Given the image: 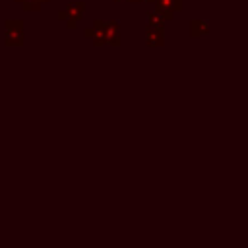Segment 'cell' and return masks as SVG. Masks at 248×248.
Segmentation results:
<instances>
[{"mask_svg":"<svg viewBox=\"0 0 248 248\" xmlns=\"http://www.w3.org/2000/svg\"><path fill=\"white\" fill-rule=\"evenodd\" d=\"M83 12H85V4H83V2H70V4L58 14V17H60L62 21H66L68 27H74V25L81 19Z\"/></svg>","mask_w":248,"mask_h":248,"instance_id":"1","label":"cell"},{"mask_svg":"<svg viewBox=\"0 0 248 248\" xmlns=\"http://www.w3.org/2000/svg\"><path fill=\"white\" fill-rule=\"evenodd\" d=\"M21 41H23L21 21H17V19L6 21V43H8V45H19Z\"/></svg>","mask_w":248,"mask_h":248,"instance_id":"2","label":"cell"},{"mask_svg":"<svg viewBox=\"0 0 248 248\" xmlns=\"http://www.w3.org/2000/svg\"><path fill=\"white\" fill-rule=\"evenodd\" d=\"M155 4V10L163 12L169 19H172L174 12H178L182 8V0H151Z\"/></svg>","mask_w":248,"mask_h":248,"instance_id":"3","label":"cell"},{"mask_svg":"<svg viewBox=\"0 0 248 248\" xmlns=\"http://www.w3.org/2000/svg\"><path fill=\"white\" fill-rule=\"evenodd\" d=\"M165 21H169V17L163 12H159V10H149L147 12V27H159V29H163Z\"/></svg>","mask_w":248,"mask_h":248,"instance_id":"4","label":"cell"},{"mask_svg":"<svg viewBox=\"0 0 248 248\" xmlns=\"http://www.w3.org/2000/svg\"><path fill=\"white\" fill-rule=\"evenodd\" d=\"M147 45L149 46H161L163 45V29L159 27H147Z\"/></svg>","mask_w":248,"mask_h":248,"instance_id":"5","label":"cell"},{"mask_svg":"<svg viewBox=\"0 0 248 248\" xmlns=\"http://www.w3.org/2000/svg\"><path fill=\"white\" fill-rule=\"evenodd\" d=\"M105 37H107V43L110 45H118V39H120V33H118V21H108L107 27H105Z\"/></svg>","mask_w":248,"mask_h":248,"instance_id":"6","label":"cell"},{"mask_svg":"<svg viewBox=\"0 0 248 248\" xmlns=\"http://www.w3.org/2000/svg\"><path fill=\"white\" fill-rule=\"evenodd\" d=\"M190 33H192V37H198L202 33H207V21L205 19H194L190 23Z\"/></svg>","mask_w":248,"mask_h":248,"instance_id":"7","label":"cell"},{"mask_svg":"<svg viewBox=\"0 0 248 248\" xmlns=\"http://www.w3.org/2000/svg\"><path fill=\"white\" fill-rule=\"evenodd\" d=\"M16 2L21 4L23 10H29V12H31V10H39V8H41L45 2H48V0H16Z\"/></svg>","mask_w":248,"mask_h":248,"instance_id":"8","label":"cell"},{"mask_svg":"<svg viewBox=\"0 0 248 248\" xmlns=\"http://www.w3.org/2000/svg\"><path fill=\"white\" fill-rule=\"evenodd\" d=\"M130 2H145V0H130Z\"/></svg>","mask_w":248,"mask_h":248,"instance_id":"9","label":"cell"},{"mask_svg":"<svg viewBox=\"0 0 248 248\" xmlns=\"http://www.w3.org/2000/svg\"><path fill=\"white\" fill-rule=\"evenodd\" d=\"M114 2H122V0H114Z\"/></svg>","mask_w":248,"mask_h":248,"instance_id":"10","label":"cell"}]
</instances>
